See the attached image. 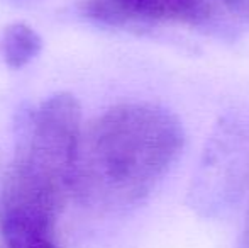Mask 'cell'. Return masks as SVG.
<instances>
[{"label": "cell", "mask_w": 249, "mask_h": 248, "mask_svg": "<svg viewBox=\"0 0 249 248\" xmlns=\"http://www.w3.org/2000/svg\"><path fill=\"white\" fill-rule=\"evenodd\" d=\"M68 197L50 180L12 160L0 189L3 247L59 248L56 226Z\"/></svg>", "instance_id": "obj_3"}, {"label": "cell", "mask_w": 249, "mask_h": 248, "mask_svg": "<svg viewBox=\"0 0 249 248\" xmlns=\"http://www.w3.org/2000/svg\"><path fill=\"white\" fill-rule=\"evenodd\" d=\"M43 38L26 22H12L0 33V57L12 70H20L39 57Z\"/></svg>", "instance_id": "obj_5"}, {"label": "cell", "mask_w": 249, "mask_h": 248, "mask_svg": "<svg viewBox=\"0 0 249 248\" xmlns=\"http://www.w3.org/2000/svg\"><path fill=\"white\" fill-rule=\"evenodd\" d=\"M82 111L70 92L50 95L31 114L14 160L73 195Z\"/></svg>", "instance_id": "obj_2"}, {"label": "cell", "mask_w": 249, "mask_h": 248, "mask_svg": "<svg viewBox=\"0 0 249 248\" xmlns=\"http://www.w3.org/2000/svg\"><path fill=\"white\" fill-rule=\"evenodd\" d=\"M241 248H249V204H248L246 216H244L243 233H241Z\"/></svg>", "instance_id": "obj_7"}, {"label": "cell", "mask_w": 249, "mask_h": 248, "mask_svg": "<svg viewBox=\"0 0 249 248\" xmlns=\"http://www.w3.org/2000/svg\"><path fill=\"white\" fill-rule=\"evenodd\" d=\"M220 14L232 17L234 20L249 24V0H212Z\"/></svg>", "instance_id": "obj_6"}, {"label": "cell", "mask_w": 249, "mask_h": 248, "mask_svg": "<svg viewBox=\"0 0 249 248\" xmlns=\"http://www.w3.org/2000/svg\"><path fill=\"white\" fill-rule=\"evenodd\" d=\"M82 10L114 27L207 26L220 14L212 0H85Z\"/></svg>", "instance_id": "obj_4"}, {"label": "cell", "mask_w": 249, "mask_h": 248, "mask_svg": "<svg viewBox=\"0 0 249 248\" xmlns=\"http://www.w3.org/2000/svg\"><path fill=\"white\" fill-rule=\"evenodd\" d=\"M183 146V126L166 107L153 102L108 107L83 128L73 197L97 212L127 211L149 197Z\"/></svg>", "instance_id": "obj_1"}]
</instances>
